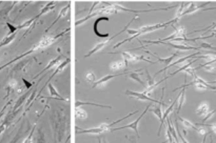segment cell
<instances>
[{"label": "cell", "mask_w": 216, "mask_h": 143, "mask_svg": "<svg viewBox=\"0 0 216 143\" xmlns=\"http://www.w3.org/2000/svg\"><path fill=\"white\" fill-rule=\"evenodd\" d=\"M187 75H191V76H194L195 75V68H188L187 70L183 71Z\"/></svg>", "instance_id": "34"}, {"label": "cell", "mask_w": 216, "mask_h": 143, "mask_svg": "<svg viewBox=\"0 0 216 143\" xmlns=\"http://www.w3.org/2000/svg\"><path fill=\"white\" fill-rule=\"evenodd\" d=\"M190 3H191V2H181L180 5H179V8H178V10H177V12H176L175 18H174L176 21H178V20L180 19L181 17H182L183 12H185V11L187 10L188 8H189Z\"/></svg>", "instance_id": "16"}, {"label": "cell", "mask_w": 216, "mask_h": 143, "mask_svg": "<svg viewBox=\"0 0 216 143\" xmlns=\"http://www.w3.org/2000/svg\"><path fill=\"white\" fill-rule=\"evenodd\" d=\"M70 62H71L70 58H66V60H63L62 62H60V63L58 64V66H56V70L54 71V73L52 74V76L50 77L49 80H51L52 78H54L55 76H56V74H58V73H60V72H62L64 68H66V65H68V64L70 63Z\"/></svg>", "instance_id": "15"}, {"label": "cell", "mask_w": 216, "mask_h": 143, "mask_svg": "<svg viewBox=\"0 0 216 143\" xmlns=\"http://www.w3.org/2000/svg\"><path fill=\"white\" fill-rule=\"evenodd\" d=\"M118 54H120L121 56L123 57V60H125L127 63H135V62H138V61H146V62H149V63H155L152 60H149L147 58L142 56H139V55H136V54H133V53L129 52V51H125V52H117Z\"/></svg>", "instance_id": "5"}, {"label": "cell", "mask_w": 216, "mask_h": 143, "mask_svg": "<svg viewBox=\"0 0 216 143\" xmlns=\"http://www.w3.org/2000/svg\"><path fill=\"white\" fill-rule=\"evenodd\" d=\"M127 73H121V74H113V75H108V76H104L102 77L101 79H99L98 81H96L95 83L93 84L92 89H95V87H101V86H104L105 84H108V82L110 80H112L113 78H116V77H119V76H125Z\"/></svg>", "instance_id": "7"}, {"label": "cell", "mask_w": 216, "mask_h": 143, "mask_svg": "<svg viewBox=\"0 0 216 143\" xmlns=\"http://www.w3.org/2000/svg\"><path fill=\"white\" fill-rule=\"evenodd\" d=\"M101 20H107V21H109L110 18L108 17H99V19H97L95 21V23H94V26H93V32L94 34H95L97 37H99V38H110V34H100L99 32H98V23H99Z\"/></svg>", "instance_id": "12"}, {"label": "cell", "mask_w": 216, "mask_h": 143, "mask_svg": "<svg viewBox=\"0 0 216 143\" xmlns=\"http://www.w3.org/2000/svg\"><path fill=\"white\" fill-rule=\"evenodd\" d=\"M68 32H70V29H68L66 31H63V32H61L60 34H57V35H54V36H43L42 38L40 39V40L38 41L37 43H36L35 45H34L33 47H31L30 48L27 52L26 53H23L22 55H20V56H18V57H16L15 59L12 60L11 62H9L8 64H5V65H3V66H1L2 68H4L6 65H10V64H12L13 62H15V61H17V60H19V59H21V58H23V57H26L27 56V55H30V54H32L33 52H35V51H38V50H41V48H44V47H50V45H52L54 42H56L57 40H58L60 37H62L64 34L66 33H68Z\"/></svg>", "instance_id": "1"}, {"label": "cell", "mask_w": 216, "mask_h": 143, "mask_svg": "<svg viewBox=\"0 0 216 143\" xmlns=\"http://www.w3.org/2000/svg\"><path fill=\"white\" fill-rule=\"evenodd\" d=\"M207 126H210L211 128H212V131L214 134H216V123H213V124H209V125Z\"/></svg>", "instance_id": "38"}, {"label": "cell", "mask_w": 216, "mask_h": 143, "mask_svg": "<svg viewBox=\"0 0 216 143\" xmlns=\"http://www.w3.org/2000/svg\"><path fill=\"white\" fill-rule=\"evenodd\" d=\"M129 66V63L125 61V60H119V61H114L110 64V68H111L112 72H116V71H119L121 68H128Z\"/></svg>", "instance_id": "14"}, {"label": "cell", "mask_w": 216, "mask_h": 143, "mask_svg": "<svg viewBox=\"0 0 216 143\" xmlns=\"http://www.w3.org/2000/svg\"><path fill=\"white\" fill-rule=\"evenodd\" d=\"M98 143H101V140H100V139L98 140Z\"/></svg>", "instance_id": "42"}, {"label": "cell", "mask_w": 216, "mask_h": 143, "mask_svg": "<svg viewBox=\"0 0 216 143\" xmlns=\"http://www.w3.org/2000/svg\"><path fill=\"white\" fill-rule=\"evenodd\" d=\"M178 120L181 122V123H182V125L185 126L186 128H192V130H196V125H195L194 123H192L191 121H189V120H187V119H185V118H181V117H179Z\"/></svg>", "instance_id": "26"}, {"label": "cell", "mask_w": 216, "mask_h": 143, "mask_svg": "<svg viewBox=\"0 0 216 143\" xmlns=\"http://www.w3.org/2000/svg\"><path fill=\"white\" fill-rule=\"evenodd\" d=\"M197 55H200V51H198V52H197V53H195V54H192V55H189V56L182 57V58H179L178 60H176V61L172 62L171 64H169V65H168V66H165V68H162V70L158 71L157 73L155 74V76H156V75H158V74H160V73H162V72L167 71L168 68H173L174 65H178V64H180V63H183V62H185V61H187L188 59H190V58H195V57H197Z\"/></svg>", "instance_id": "6"}, {"label": "cell", "mask_w": 216, "mask_h": 143, "mask_svg": "<svg viewBox=\"0 0 216 143\" xmlns=\"http://www.w3.org/2000/svg\"><path fill=\"white\" fill-rule=\"evenodd\" d=\"M34 130H35V125H34V127H33V130H32V131L30 133V135L27 136V137L24 139V141L23 143H33V135H34Z\"/></svg>", "instance_id": "32"}, {"label": "cell", "mask_w": 216, "mask_h": 143, "mask_svg": "<svg viewBox=\"0 0 216 143\" xmlns=\"http://www.w3.org/2000/svg\"><path fill=\"white\" fill-rule=\"evenodd\" d=\"M16 35H17L16 33L11 34V35H6L1 40V42H0V48L5 47V45H8V44H10L11 42H13V41L15 40V38H16Z\"/></svg>", "instance_id": "20"}, {"label": "cell", "mask_w": 216, "mask_h": 143, "mask_svg": "<svg viewBox=\"0 0 216 143\" xmlns=\"http://www.w3.org/2000/svg\"><path fill=\"white\" fill-rule=\"evenodd\" d=\"M126 75H127L128 78L132 79L133 81L137 82L138 84H141V85H144V84H146V83H144V82L141 80V78L139 77V74H137L136 72H130V73H127Z\"/></svg>", "instance_id": "21"}, {"label": "cell", "mask_w": 216, "mask_h": 143, "mask_svg": "<svg viewBox=\"0 0 216 143\" xmlns=\"http://www.w3.org/2000/svg\"><path fill=\"white\" fill-rule=\"evenodd\" d=\"M209 84H210V85L216 84V80H214V81H211V82H209Z\"/></svg>", "instance_id": "40"}, {"label": "cell", "mask_w": 216, "mask_h": 143, "mask_svg": "<svg viewBox=\"0 0 216 143\" xmlns=\"http://www.w3.org/2000/svg\"><path fill=\"white\" fill-rule=\"evenodd\" d=\"M176 23H177V21H176L175 19H172V20H170V21H168V22H164V23L143 25V26H140L137 31H138L141 35H143V34L151 33V32L157 31V30H160V29H165V27L169 26V25H173V24H176Z\"/></svg>", "instance_id": "3"}, {"label": "cell", "mask_w": 216, "mask_h": 143, "mask_svg": "<svg viewBox=\"0 0 216 143\" xmlns=\"http://www.w3.org/2000/svg\"><path fill=\"white\" fill-rule=\"evenodd\" d=\"M27 95H29V92H27V93H26L23 96H21L19 99H18L17 102H16V104L14 105V107H13V112H16V110H17L18 108L22 106V104H23V102H24V101H26V99H27Z\"/></svg>", "instance_id": "25"}, {"label": "cell", "mask_w": 216, "mask_h": 143, "mask_svg": "<svg viewBox=\"0 0 216 143\" xmlns=\"http://www.w3.org/2000/svg\"><path fill=\"white\" fill-rule=\"evenodd\" d=\"M17 86H18V83H17V81L16 80H14L12 79L10 82H9V85H8V92H9V94H10V92H14L16 89H17ZM8 94V95H9Z\"/></svg>", "instance_id": "29"}, {"label": "cell", "mask_w": 216, "mask_h": 143, "mask_svg": "<svg viewBox=\"0 0 216 143\" xmlns=\"http://www.w3.org/2000/svg\"><path fill=\"white\" fill-rule=\"evenodd\" d=\"M125 94L128 96L134 97V98L138 99V100H141V101H152V102L158 103L157 100L151 98V97H148L147 95H144L143 93H138V92H133V91H130V89H127V91L125 92Z\"/></svg>", "instance_id": "8"}, {"label": "cell", "mask_w": 216, "mask_h": 143, "mask_svg": "<svg viewBox=\"0 0 216 143\" xmlns=\"http://www.w3.org/2000/svg\"><path fill=\"white\" fill-rule=\"evenodd\" d=\"M215 113H216V108H215L214 110H212V112H209L208 114H207L206 116H204V118H203V122H204H204H206V121H208L209 119L212 118V117L215 115Z\"/></svg>", "instance_id": "33"}, {"label": "cell", "mask_w": 216, "mask_h": 143, "mask_svg": "<svg viewBox=\"0 0 216 143\" xmlns=\"http://www.w3.org/2000/svg\"><path fill=\"white\" fill-rule=\"evenodd\" d=\"M154 57H156L157 58V61L158 62H161V63H165V65H169V64H171V62H172V60H173L174 58H176V57L178 56V53H175V54H172L171 56L169 57V58H160V57H158V56H156L155 54H152Z\"/></svg>", "instance_id": "22"}, {"label": "cell", "mask_w": 216, "mask_h": 143, "mask_svg": "<svg viewBox=\"0 0 216 143\" xmlns=\"http://www.w3.org/2000/svg\"><path fill=\"white\" fill-rule=\"evenodd\" d=\"M206 137H207V135L204 136V140H203V142H201V143H206Z\"/></svg>", "instance_id": "41"}, {"label": "cell", "mask_w": 216, "mask_h": 143, "mask_svg": "<svg viewBox=\"0 0 216 143\" xmlns=\"http://www.w3.org/2000/svg\"><path fill=\"white\" fill-rule=\"evenodd\" d=\"M82 105H92V106H96V107H102V108H112V106H110V105L98 104V103H94V102H83V101H77V102H76V107L82 106Z\"/></svg>", "instance_id": "23"}, {"label": "cell", "mask_w": 216, "mask_h": 143, "mask_svg": "<svg viewBox=\"0 0 216 143\" xmlns=\"http://www.w3.org/2000/svg\"><path fill=\"white\" fill-rule=\"evenodd\" d=\"M216 27V21L215 22H213L212 24L210 25V26H208V27H206V29H203V30H196V31H194L193 33H196V32H204V34L206 33H208V32H210V31H212L213 29H215Z\"/></svg>", "instance_id": "30"}, {"label": "cell", "mask_w": 216, "mask_h": 143, "mask_svg": "<svg viewBox=\"0 0 216 143\" xmlns=\"http://www.w3.org/2000/svg\"><path fill=\"white\" fill-rule=\"evenodd\" d=\"M135 19H137V17H135L134 19H132V20H131V21L129 22V23H128V24L125 26V29H122L120 32H118V33H117V34H115L114 36H112V37H110V38H108L107 40H103V41H101V42L97 43V44H96L95 47H94L93 48H92V50H90L89 52L87 53L86 55H84V56H83V58H88V57L92 56V55H94V54H96V53H98V52H99V51H101L102 48L105 47V45H108V44H109V43H110V41H111L112 39L115 38V37H116V36L120 35V34H121V33H123V32H126V31H127V29L129 27V25H130L131 23H132V22L134 21Z\"/></svg>", "instance_id": "2"}, {"label": "cell", "mask_w": 216, "mask_h": 143, "mask_svg": "<svg viewBox=\"0 0 216 143\" xmlns=\"http://www.w3.org/2000/svg\"><path fill=\"white\" fill-rule=\"evenodd\" d=\"M176 134H177V137L179 138V140H180V141L182 142V143H189V142L187 141V140L185 139V137H183V136L181 135V134H180V131H179L178 130H177V131H176Z\"/></svg>", "instance_id": "35"}, {"label": "cell", "mask_w": 216, "mask_h": 143, "mask_svg": "<svg viewBox=\"0 0 216 143\" xmlns=\"http://www.w3.org/2000/svg\"><path fill=\"white\" fill-rule=\"evenodd\" d=\"M212 143H213V142H212Z\"/></svg>", "instance_id": "44"}, {"label": "cell", "mask_w": 216, "mask_h": 143, "mask_svg": "<svg viewBox=\"0 0 216 143\" xmlns=\"http://www.w3.org/2000/svg\"><path fill=\"white\" fill-rule=\"evenodd\" d=\"M70 5H71V3H70V2H69V3H68V4H66V6H64V8H62V9H61V11H60V13H59L58 17H57V19H56V20H55V21H53V22H52V24H51V25H50V27H49V29H51V27L53 26V25H54L55 23H56V22H57V21H59V20H60V19H61V18L66 17V14H68V12H69V10H70ZM49 29H48V30H49ZM48 30H47V31H48Z\"/></svg>", "instance_id": "18"}, {"label": "cell", "mask_w": 216, "mask_h": 143, "mask_svg": "<svg viewBox=\"0 0 216 143\" xmlns=\"http://www.w3.org/2000/svg\"><path fill=\"white\" fill-rule=\"evenodd\" d=\"M75 116L76 118H79V119H86L88 117V114L84 110L80 107H76V112H75Z\"/></svg>", "instance_id": "27"}, {"label": "cell", "mask_w": 216, "mask_h": 143, "mask_svg": "<svg viewBox=\"0 0 216 143\" xmlns=\"http://www.w3.org/2000/svg\"><path fill=\"white\" fill-rule=\"evenodd\" d=\"M103 143H108L107 141H105V140H103Z\"/></svg>", "instance_id": "43"}, {"label": "cell", "mask_w": 216, "mask_h": 143, "mask_svg": "<svg viewBox=\"0 0 216 143\" xmlns=\"http://www.w3.org/2000/svg\"><path fill=\"white\" fill-rule=\"evenodd\" d=\"M150 106L151 105H148V106L146 107V110H143V112L141 113V115L137 118L135 121H133V122H131V123H129L127 124V125H123V126H120V127H115V128H111V131H120V130H123V128H130V130H132V131H135V134H136V137H137V139H140V136H139V131H138V124H139V122H140V120H141L142 117L146 115V113L148 112L149 110H150Z\"/></svg>", "instance_id": "4"}, {"label": "cell", "mask_w": 216, "mask_h": 143, "mask_svg": "<svg viewBox=\"0 0 216 143\" xmlns=\"http://www.w3.org/2000/svg\"><path fill=\"white\" fill-rule=\"evenodd\" d=\"M210 112V107H209V104L207 102H204L197 107L196 110V115L197 116H206L208 113Z\"/></svg>", "instance_id": "17"}, {"label": "cell", "mask_w": 216, "mask_h": 143, "mask_svg": "<svg viewBox=\"0 0 216 143\" xmlns=\"http://www.w3.org/2000/svg\"><path fill=\"white\" fill-rule=\"evenodd\" d=\"M195 61H197V58L195 57V59L194 60H192V61H190V62H188L187 64H185V65H181L180 68H178V70H176L175 72H173V73H171L170 74V76H173V75H176V74H178V73H180V72H183L185 70H187L188 68H190V66H192V64L194 63Z\"/></svg>", "instance_id": "24"}, {"label": "cell", "mask_w": 216, "mask_h": 143, "mask_svg": "<svg viewBox=\"0 0 216 143\" xmlns=\"http://www.w3.org/2000/svg\"><path fill=\"white\" fill-rule=\"evenodd\" d=\"M86 79L87 81L90 82V83H95L96 82V76L95 74L93 73V72H88V73L86 74Z\"/></svg>", "instance_id": "28"}, {"label": "cell", "mask_w": 216, "mask_h": 143, "mask_svg": "<svg viewBox=\"0 0 216 143\" xmlns=\"http://www.w3.org/2000/svg\"><path fill=\"white\" fill-rule=\"evenodd\" d=\"M127 138H128L129 140H130V142H131V143H138V142L136 141V140H135V138H134V137H132V138H129V137H127Z\"/></svg>", "instance_id": "39"}, {"label": "cell", "mask_w": 216, "mask_h": 143, "mask_svg": "<svg viewBox=\"0 0 216 143\" xmlns=\"http://www.w3.org/2000/svg\"><path fill=\"white\" fill-rule=\"evenodd\" d=\"M48 84H49V91H50V95H51V97H47V99H49V100H51V99H57V100H59V101H69V99L63 98V97L57 92V89H55L51 83H48Z\"/></svg>", "instance_id": "11"}, {"label": "cell", "mask_w": 216, "mask_h": 143, "mask_svg": "<svg viewBox=\"0 0 216 143\" xmlns=\"http://www.w3.org/2000/svg\"><path fill=\"white\" fill-rule=\"evenodd\" d=\"M37 143H47V141H45L44 134H43V131H38Z\"/></svg>", "instance_id": "31"}, {"label": "cell", "mask_w": 216, "mask_h": 143, "mask_svg": "<svg viewBox=\"0 0 216 143\" xmlns=\"http://www.w3.org/2000/svg\"><path fill=\"white\" fill-rule=\"evenodd\" d=\"M23 83H26V86H27V89H30L32 87V83L29 81H27L26 79H23Z\"/></svg>", "instance_id": "37"}, {"label": "cell", "mask_w": 216, "mask_h": 143, "mask_svg": "<svg viewBox=\"0 0 216 143\" xmlns=\"http://www.w3.org/2000/svg\"><path fill=\"white\" fill-rule=\"evenodd\" d=\"M5 125H6V120L2 124H0V135H1V134L3 133L4 131H5V128H6Z\"/></svg>", "instance_id": "36"}, {"label": "cell", "mask_w": 216, "mask_h": 143, "mask_svg": "<svg viewBox=\"0 0 216 143\" xmlns=\"http://www.w3.org/2000/svg\"><path fill=\"white\" fill-rule=\"evenodd\" d=\"M62 58H63V56L60 54L58 57H57V58H55V59L51 60V61L49 62V64H48V65L45 66V68H43V70L41 71L40 73H39V74H37V75H36V77H38V76L42 75L43 73H45V72H47V71L51 70V68H56V66H57V64H59V63H60V62H61V60H62ZM36 77H35V78H36Z\"/></svg>", "instance_id": "10"}, {"label": "cell", "mask_w": 216, "mask_h": 143, "mask_svg": "<svg viewBox=\"0 0 216 143\" xmlns=\"http://www.w3.org/2000/svg\"><path fill=\"white\" fill-rule=\"evenodd\" d=\"M186 89L187 87H180L179 89H181V92L179 93V98H178V105H177V113L180 112L181 107H182L183 103H185V100H186Z\"/></svg>", "instance_id": "19"}, {"label": "cell", "mask_w": 216, "mask_h": 143, "mask_svg": "<svg viewBox=\"0 0 216 143\" xmlns=\"http://www.w3.org/2000/svg\"><path fill=\"white\" fill-rule=\"evenodd\" d=\"M56 2H48L47 4H45L44 6H43L42 9H41V11L39 12L38 15H36L35 17H36V19H38L39 17H41L42 15H44V14H47V13H49V12H51V11H53L55 9V6H56Z\"/></svg>", "instance_id": "13"}, {"label": "cell", "mask_w": 216, "mask_h": 143, "mask_svg": "<svg viewBox=\"0 0 216 143\" xmlns=\"http://www.w3.org/2000/svg\"><path fill=\"white\" fill-rule=\"evenodd\" d=\"M211 2H204V3H196V2H191L189 8L187 9V10L183 12L182 14V17L183 16H187V15H190V14H193L195 12H197L198 10H200V9L204 8L206 5H208V4H210Z\"/></svg>", "instance_id": "9"}]
</instances>
